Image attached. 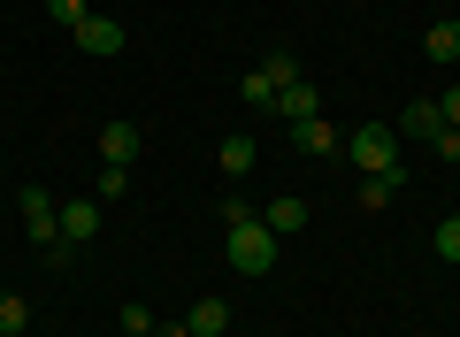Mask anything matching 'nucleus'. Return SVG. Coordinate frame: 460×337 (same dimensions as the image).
Masks as SVG:
<instances>
[{"label":"nucleus","instance_id":"14","mask_svg":"<svg viewBox=\"0 0 460 337\" xmlns=\"http://www.w3.org/2000/svg\"><path fill=\"white\" fill-rule=\"evenodd\" d=\"M253 69H261V77L277 84V93H284V84H299V62H292V47H269V54H261Z\"/></svg>","mask_w":460,"mask_h":337},{"label":"nucleus","instance_id":"19","mask_svg":"<svg viewBox=\"0 0 460 337\" xmlns=\"http://www.w3.org/2000/svg\"><path fill=\"white\" fill-rule=\"evenodd\" d=\"M123 184H131V169H115V161H100V192H93V200H123Z\"/></svg>","mask_w":460,"mask_h":337},{"label":"nucleus","instance_id":"20","mask_svg":"<svg viewBox=\"0 0 460 337\" xmlns=\"http://www.w3.org/2000/svg\"><path fill=\"white\" fill-rule=\"evenodd\" d=\"M392 192H399L392 177H361V208H392Z\"/></svg>","mask_w":460,"mask_h":337},{"label":"nucleus","instance_id":"21","mask_svg":"<svg viewBox=\"0 0 460 337\" xmlns=\"http://www.w3.org/2000/svg\"><path fill=\"white\" fill-rule=\"evenodd\" d=\"M123 330H131V337H146V330H154V306H138V299H131V306H123Z\"/></svg>","mask_w":460,"mask_h":337},{"label":"nucleus","instance_id":"7","mask_svg":"<svg viewBox=\"0 0 460 337\" xmlns=\"http://www.w3.org/2000/svg\"><path fill=\"white\" fill-rule=\"evenodd\" d=\"M138 146H146V130H138V123H108V130H100V161H115V169H131Z\"/></svg>","mask_w":460,"mask_h":337},{"label":"nucleus","instance_id":"15","mask_svg":"<svg viewBox=\"0 0 460 337\" xmlns=\"http://www.w3.org/2000/svg\"><path fill=\"white\" fill-rule=\"evenodd\" d=\"M238 100H246V108H277V84H269L261 69H246V84H238Z\"/></svg>","mask_w":460,"mask_h":337},{"label":"nucleus","instance_id":"5","mask_svg":"<svg viewBox=\"0 0 460 337\" xmlns=\"http://www.w3.org/2000/svg\"><path fill=\"white\" fill-rule=\"evenodd\" d=\"M292 146H299V154H314V161H330V154H338V123H330V115H307V123H292Z\"/></svg>","mask_w":460,"mask_h":337},{"label":"nucleus","instance_id":"3","mask_svg":"<svg viewBox=\"0 0 460 337\" xmlns=\"http://www.w3.org/2000/svg\"><path fill=\"white\" fill-rule=\"evenodd\" d=\"M16 208H23V230H31V245L47 253V245L62 238V208H54V200L39 192V184H23V192H16Z\"/></svg>","mask_w":460,"mask_h":337},{"label":"nucleus","instance_id":"13","mask_svg":"<svg viewBox=\"0 0 460 337\" xmlns=\"http://www.w3.org/2000/svg\"><path fill=\"white\" fill-rule=\"evenodd\" d=\"M184 330H192V337H223V330H230V306H223V299H199L192 315H184Z\"/></svg>","mask_w":460,"mask_h":337},{"label":"nucleus","instance_id":"22","mask_svg":"<svg viewBox=\"0 0 460 337\" xmlns=\"http://www.w3.org/2000/svg\"><path fill=\"white\" fill-rule=\"evenodd\" d=\"M429 146H438V161H460V130H438Z\"/></svg>","mask_w":460,"mask_h":337},{"label":"nucleus","instance_id":"16","mask_svg":"<svg viewBox=\"0 0 460 337\" xmlns=\"http://www.w3.org/2000/svg\"><path fill=\"white\" fill-rule=\"evenodd\" d=\"M0 330H31V306H23L16 291H0Z\"/></svg>","mask_w":460,"mask_h":337},{"label":"nucleus","instance_id":"12","mask_svg":"<svg viewBox=\"0 0 460 337\" xmlns=\"http://www.w3.org/2000/svg\"><path fill=\"white\" fill-rule=\"evenodd\" d=\"M422 54H429V62H460V16H445V23H429V39H422Z\"/></svg>","mask_w":460,"mask_h":337},{"label":"nucleus","instance_id":"9","mask_svg":"<svg viewBox=\"0 0 460 337\" xmlns=\"http://www.w3.org/2000/svg\"><path fill=\"white\" fill-rule=\"evenodd\" d=\"M215 169H223L230 184H238V177H246V169H253V138H246V130H230V138L215 146Z\"/></svg>","mask_w":460,"mask_h":337},{"label":"nucleus","instance_id":"6","mask_svg":"<svg viewBox=\"0 0 460 337\" xmlns=\"http://www.w3.org/2000/svg\"><path fill=\"white\" fill-rule=\"evenodd\" d=\"M69 39H77V54H123V23L115 16H84Z\"/></svg>","mask_w":460,"mask_h":337},{"label":"nucleus","instance_id":"2","mask_svg":"<svg viewBox=\"0 0 460 337\" xmlns=\"http://www.w3.org/2000/svg\"><path fill=\"white\" fill-rule=\"evenodd\" d=\"M230 269H238V276H269V269H277V230H269L261 215L230 223Z\"/></svg>","mask_w":460,"mask_h":337},{"label":"nucleus","instance_id":"4","mask_svg":"<svg viewBox=\"0 0 460 337\" xmlns=\"http://www.w3.org/2000/svg\"><path fill=\"white\" fill-rule=\"evenodd\" d=\"M392 130H399V138H414V146H429V138L445 130V115H438V100H414V108L392 115Z\"/></svg>","mask_w":460,"mask_h":337},{"label":"nucleus","instance_id":"18","mask_svg":"<svg viewBox=\"0 0 460 337\" xmlns=\"http://www.w3.org/2000/svg\"><path fill=\"white\" fill-rule=\"evenodd\" d=\"M47 16H54V23H62V31H77V23H84V16H93V8H84V0H47Z\"/></svg>","mask_w":460,"mask_h":337},{"label":"nucleus","instance_id":"1","mask_svg":"<svg viewBox=\"0 0 460 337\" xmlns=\"http://www.w3.org/2000/svg\"><path fill=\"white\" fill-rule=\"evenodd\" d=\"M338 154L353 161L361 177H392V169H407V161H399V130H392V123H353V138H345Z\"/></svg>","mask_w":460,"mask_h":337},{"label":"nucleus","instance_id":"25","mask_svg":"<svg viewBox=\"0 0 460 337\" xmlns=\"http://www.w3.org/2000/svg\"><path fill=\"white\" fill-rule=\"evenodd\" d=\"M0 337H23V330H0Z\"/></svg>","mask_w":460,"mask_h":337},{"label":"nucleus","instance_id":"11","mask_svg":"<svg viewBox=\"0 0 460 337\" xmlns=\"http://www.w3.org/2000/svg\"><path fill=\"white\" fill-rule=\"evenodd\" d=\"M261 223L277 230V238H284V230H307V200H292V192H284V200H269V208H261Z\"/></svg>","mask_w":460,"mask_h":337},{"label":"nucleus","instance_id":"17","mask_svg":"<svg viewBox=\"0 0 460 337\" xmlns=\"http://www.w3.org/2000/svg\"><path fill=\"white\" fill-rule=\"evenodd\" d=\"M438 261H453V269H460V215H445V223H438Z\"/></svg>","mask_w":460,"mask_h":337},{"label":"nucleus","instance_id":"24","mask_svg":"<svg viewBox=\"0 0 460 337\" xmlns=\"http://www.w3.org/2000/svg\"><path fill=\"white\" fill-rule=\"evenodd\" d=\"M146 337H192V330H184V322H162V315H154V330Z\"/></svg>","mask_w":460,"mask_h":337},{"label":"nucleus","instance_id":"8","mask_svg":"<svg viewBox=\"0 0 460 337\" xmlns=\"http://www.w3.org/2000/svg\"><path fill=\"white\" fill-rule=\"evenodd\" d=\"M269 115H284V123H307V115H323V93L299 77V84H284V93H277V108H269Z\"/></svg>","mask_w":460,"mask_h":337},{"label":"nucleus","instance_id":"26","mask_svg":"<svg viewBox=\"0 0 460 337\" xmlns=\"http://www.w3.org/2000/svg\"><path fill=\"white\" fill-rule=\"evenodd\" d=\"M115 337H131V330H115Z\"/></svg>","mask_w":460,"mask_h":337},{"label":"nucleus","instance_id":"10","mask_svg":"<svg viewBox=\"0 0 460 337\" xmlns=\"http://www.w3.org/2000/svg\"><path fill=\"white\" fill-rule=\"evenodd\" d=\"M93 230H100V200H69V208H62V238L84 245Z\"/></svg>","mask_w":460,"mask_h":337},{"label":"nucleus","instance_id":"23","mask_svg":"<svg viewBox=\"0 0 460 337\" xmlns=\"http://www.w3.org/2000/svg\"><path fill=\"white\" fill-rule=\"evenodd\" d=\"M438 115H445V130H460V84H453V93L438 100Z\"/></svg>","mask_w":460,"mask_h":337}]
</instances>
